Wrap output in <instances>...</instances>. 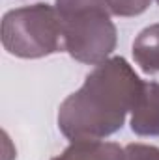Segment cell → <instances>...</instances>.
I'll list each match as a JSON object with an SVG mask.
<instances>
[{
    "instance_id": "1",
    "label": "cell",
    "mask_w": 159,
    "mask_h": 160,
    "mask_svg": "<svg viewBox=\"0 0 159 160\" xmlns=\"http://www.w3.org/2000/svg\"><path fill=\"white\" fill-rule=\"evenodd\" d=\"M142 84L127 60L120 56L105 60L64 99L58 108V128L71 142L112 136L133 112Z\"/></svg>"
},
{
    "instance_id": "2",
    "label": "cell",
    "mask_w": 159,
    "mask_h": 160,
    "mask_svg": "<svg viewBox=\"0 0 159 160\" xmlns=\"http://www.w3.org/2000/svg\"><path fill=\"white\" fill-rule=\"evenodd\" d=\"M64 50L80 63L99 65L116 48L118 32L96 0H56Z\"/></svg>"
},
{
    "instance_id": "3",
    "label": "cell",
    "mask_w": 159,
    "mask_h": 160,
    "mask_svg": "<svg viewBox=\"0 0 159 160\" xmlns=\"http://www.w3.org/2000/svg\"><path fill=\"white\" fill-rule=\"evenodd\" d=\"M2 45L11 56L26 60L62 52V22L56 8L38 2L9 9L2 17Z\"/></svg>"
},
{
    "instance_id": "4",
    "label": "cell",
    "mask_w": 159,
    "mask_h": 160,
    "mask_svg": "<svg viewBox=\"0 0 159 160\" xmlns=\"http://www.w3.org/2000/svg\"><path fill=\"white\" fill-rule=\"evenodd\" d=\"M131 130L137 136H159V82H144L131 112Z\"/></svg>"
},
{
    "instance_id": "5",
    "label": "cell",
    "mask_w": 159,
    "mask_h": 160,
    "mask_svg": "<svg viewBox=\"0 0 159 160\" xmlns=\"http://www.w3.org/2000/svg\"><path fill=\"white\" fill-rule=\"evenodd\" d=\"M52 160H123V147L114 142L80 140L71 142Z\"/></svg>"
},
{
    "instance_id": "6",
    "label": "cell",
    "mask_w": 159,
    "mask_h": 160,
    "mask_svg": "<svg viewBox=\"0 0 159 160\" xmlns=\"http://www.w3.org/2000/svg\"><path fill=\"white\" fill-rule=\"evenodd\" d=\"M133 58L137 65L148 73H159V24L146 26L133 41Z\"/></svg>"
},
{
    "instance_id": "7",
    "label": "cell",
    "mask_w": 159,
    "mask_h": 160,
    "mask_svg": "<svg viewBox=\"0 0 159 160\" xmlns=\"http://www.w3.org/2000/svg\"><path fill=\"white\" fill-rule=\"evenodd\" d=\"M111 17H137L150 8L152 0H96Z\"/></svg>"
},
{
    "instance_id": "8",
    "label": "cell",
    "mask_w": 159,
    "mask_h": 160,
    "mask_svg": "<svg viewBox=\"0 0 159 160\" xmlns=\"http://www.w3.org/2000/svg\"><path fill=\"white\" fill-rule=\"evenodd\" d=\"M123 160H159V147L146 143H129L123 147Z\"/></svg>"
},
{
    "instance_id": "9",
    "label": "cell",
    "mask_w": 159,
    "mask_h": 160,
    "mask_svg": "<svg viewBox=\"0 0 159 160\" xmlns=\"http://www.w3.org/2000/svg\"><path fill=\"white\" fill-rule=\"evenodd\" d=\"M156 2H157V4H159V0H156Z\"/></svg>"
}]
</instances>
